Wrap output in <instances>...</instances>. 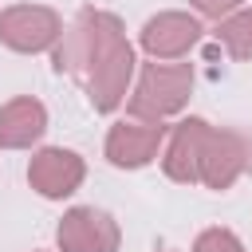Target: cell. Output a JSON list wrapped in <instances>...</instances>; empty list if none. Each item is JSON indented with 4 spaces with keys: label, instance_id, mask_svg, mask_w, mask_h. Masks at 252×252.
<instances>
[{
    "label": "cell",
    "instance_id": "8",
    "mask_svg": "<svg viewBox=\"0 0 252 252\" xmlns=\"http://www.w3.org/2000/svg\"><path fill=\"white\" fill-rule=\"evenodd\" d=\"M197 39H201V24L189 12H158L142 24V35H138L150 59H181L197 47Z\"/></svg>",
    "mask_w": 252,
    "mask_h": 252
},
{
    "label": "cell",
    "instance_id": "13",
    "mask_svg": "<svg viewBox=\"0 0 252 252\" xmlns=\"http://www.w3.org/2000/svg\"><path fill=\"white\" fill-rule=\"evenodd\" d=\"M201 16H209V20H224L228 12H236L240 8V0H189Z\"/></svg>",
    "mask_w": 252,
    "mask_h": 252
},
{
    "label": "cell",
    "instance_id": "11",
    "mask_svg": "<svg viewBox=\"0 0 252 252\" xmlns=\"http://www.w3.org/2000/svg\"><path fill=\"white\" fill-rule=\"evenodd\" d=\"M217 39L232 59H252V8H236L217 20Z\"/></svg>",
    "mask_w": 252,
    "mask_h": 252
},
{
    "label": "cell",
    "instance_id": "7",
    "mask_svg": "<svg viewBox=\"0 0 252 252\" xmlns=\"http://www.w3.org/2000/svg\"><path fill=\"white\" fill-rule=\"evenodd\" d=\"M161 146H165L161 122H114L102 150L114 169H142L161 154Z\"/></svg>",
    "mask_w": 252,
    "mask_h": 252
},
{
    "label": "cell",
    "instance_id": "10",
    "mask_svg": "<svg viewBox=\"0 0 252 252\" xmlns=\"http://www.w3.org/2000/svg\"><path fill=\"white\" fill-rule=\"evenodd\" d=\"M205 118H181L169 130V142L161 150V169L169 181L177 185H197V150H201V134H205Z\"/></svg>",
    "mask_w": 252,
    "mask_h": 252
},
{
    "label": "cell",
    "instance_id": "4",
    "mask_svg": "<svg viewBox=\"0 0 252 252\" xmlns=\"http://www.w3.org/2000/svg\"><path fill=\"white\" fill-rule=\"evenodd\" d=\"M248 165V146L240 134L232 130H217V126H205L201 134V150H197V185L205 189H232L236 177L244 173Z\"/></svg>",
    "mask_w": 252,
    "mask_h": 252
},
{
    "label": "cell",
    "instance_id": "3",
    "mask_svg": "<svg viewBox=\"0 0 252 252\" xmlns=\"http://www.w3.org/2000/svg\"><path fill=\"white\" fill-rule=\"evenodd\" d=\"M63 35V20L47 4H12L0 12V43L20 55H39L55 47Z\"/></svg>",
    "mask_w": 252,
    "mask_h": 252
},
{
    "label": "cell",
    "instance_id": "9",
    "mask_svg": "<svg viewBox=\"0 0 252 252\" xmlns=\"http://www.w3.org/2000/svg\"><path fill=\"white\" fill-rule=\"evenodd\" d=\"M47 130V106L32 94H20L0 106V150H28Z\"/></svg>",
    "mask_w": 252,
    "mask_h": 252
},
{
    "label": "cell",
    "instance_id": "1",
    "mask_svg": "<svg viewBox=\"0 0 252 252\" xmlns=\"http://www.w3.org/2000/svg\"><path fill=\"white\" fill-rule=\"evenodd\" d=\"M134 63L138 59L122 32V20L102 8H83L55 43V71L71 75L98 114H110L126 102Z\"/></svg>",
    "mask_w": 252,
    "mask_h": 252
},
{
    "label": "cell",
    "instance_id": "2",
    "mask_svg": "<svg viewBox=\"0 0 252 252\" xmlns=\"http://www.w3.org/2000/svg\"><path fill=\"white\" fill-rule=\"evenodd\" d=\"M193 94V67L189 63H146L130 98H126V110L130 118L138 122H165L173 118L177 110H185Z\"/></svg>",
    "mask_w": 252,
    "mask_h": 252
},
{
    "label": "cell",
    "instance_id": "6",
    "mask_svg": "<svg viewBox=\"0 0 252 252\" xmlns=\"http://www.w3.org/2000/svg\"><path fill=\"white\" fill-rule=\"evenodd\" d=\"M87 177V161L75 154V150H63V146H43L39 154H32L28 161V181L39 197L47 201H63L71 197Z\"/></svg>",
    "mask_w": 252,
    "mask_h": 252
},
{
    "label": "cell",
    "instance_id": "14",
    "mask_svg": "<svg viewBox=\"0 0 252 252\" xmlns=\"http://www.w3.org/2000/svg\"><path fill=\"white\" fill-rule=\"evenodd\" d=\"M165 252H169V248H165Z\"/></svg>",
    "mask_w": 252,
    "mask_h": 252
},
{
    "label": "cell",
    "instance_id": "5",
    "mask_svg": "<svg viewBox=\"0 0 252 252\" xmlns=\"http://www.w3.org/2000/svg\"><path fill=\"white\" fill-rule=\"evenodd\" d=\"M118 220L106 209L94 205H75L63 213L59 228H55V244L59 252H118Z\"/></svg>",
    "mask_w": 252,
    "mask_h": 252
},
{
    "label": "cell",
    "instance_id": "12",
    "mask_svg": "<svg viewBox=\"0 0 252 252\" xmlns=\"http://www.w3.org/2000/svg\"><path fill=\"white\" fill-rule=\"evenodd\" d=\"M193 252H244V244L232 228H205L193 240Z\"/></svg>",
    "mask_w": 252,
    "mask_h": 252
}]
</instances>
